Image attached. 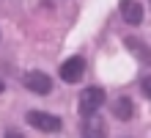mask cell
<instances>
[{"mask_svg": "<svg viewBox=\"0 0 151 138\" xmlns=\"http://www.w3.org/2000/svg\"><path fill=\"white\" fill-rule=\"evenodd\" d=\"M124 47H127L132 55H137L143 64L151 66V47H148V44H143L140 39H135V36H127V39H124Z\"/></svg>", "mask_w": 151, "mask_h": 138, "instance_id": "8992f818", "label": "cell"}, {"mask_svg": "<svg viewBox=\"0 0 151 138\" xmlns=\"http://www.w3.org/2000/svg\"><path fill=\"white\" fill-rule=\"evenodd\" d=\"M83 138H107V127L99 116H88L83 122Z\"/></svg>", "mask_w": 151, "mask_h": 138, "instance_id": "52a82bcc", "label": "cell"}, {"mask_svg": "<svg viewBox=\"0 0 151 138\" xmlns=\"http://www.w3.org/2000/svg\"><path fill=\"white\" fill-rule=\"evenodd\" d=\"M28 124L41 130V133H60V127H63L55 113H44V110H30L28 113Z\"/></svg>", "mask_w": 151, "mask_h": 138, "instance_id": "3957f363", "label": "cell"}, {"mask_svg": "<svg viewBox=\"0 0 151 138\" xmlns=\"http://www.w3.org/2000/svg\"><path fill=\"white\" fill-rule=\"evenodd\" d=\"M118 11L124 17V22H129V25H140L143 22V3H137V0H121Z\"/></svg>", "mask_w": 151, "mask_h": 138, "instance_id": "5b68a950", "label": "cell"}, {"mask_svg": "<svg viewBox=\"0 0 151 138\" xmlns=\"http://www.w3.org/2000/svg\"><path fill=\"white\" fill-rule=\"evenodd\" d=\"M6 138H25V135L17 133V130H6Z\"/></svg>", "mask_w": 151, "mask_h": 138, "instance_id": "30bf717a", "label": "cell"}, {"mask_svg": "<svg viewBox=\"0 0 151 138\" xmlns=\"http://www.w3.org/2000/svg\"><path fill=\"white\" fill-rule=\"evenodd\" d=\"M132 113H135V105H132V99H129V97H121V99H115V102H113V116H115V119H121V122H129Z\"/></svg>", "mask_w": 151, "mask_h": 138, "instance_id": "ba28073f", "label": "cell"}, {"mask_svg": "<svg viewBox=\"0 0 151 138\" xmlns=\"http://www.w3.org/2000/svg\"><path fill=\"white\" fill-rule=\"evenodd\" d=\"M83 75H85V61L80 55H72L69 61L60 64V80L63 83H80Z\"/></svg>", "mask_w": 151, "mask_h": 138, "instance_id": "277c9868", "label": "cell"}, {"mask_svg": "<svg viewBox=\"0 0 151 138\" xmlns=\"http://www.w3.org/2000/svg\"><path fill=\"white\" fill-rule=\"evenodd\" d=\"M3 88H6V83H3V80H0V94H3Z\"/></svg>", "mask_w": 151, "mask_h": 138, "instance_id": "8fae6325", "label": "cell"}, {"mask_svg": "<svg viewBox=\"0 0 151 138\" xmlns=\"http://www.w3.org/2000/svg\"><path fill=\"white\" fill-rule=\"evenodd\" d=\"M22 83H25V88H28V91H33V94H39V97H47L50 91H52V77L47 75V72H39V69L25 72V75H22Z\"/></svg>", "mask_w": 151, "mask_h": 138, "instance_id": "7a4b0ae2", "label": "cell"}, {"mask_svg": "<svg viewBox=\"0 0 151 138\" xmlns=\"http://www.w3.org/2000/svg\"><path fill=\"white\" fill-rule=\"evenodd\" d=\"M140 91H143L146 99H151V75H146L143 80H140Z\"/></svg>", "mask_w": 151, "mask_h": 138, "instance_id": "9c48e42d", "label": "cell"}, {"mask_svg": "<svg viewBox=\"0 0 151 138\" xmlns=\"http://www.w3.org/2000/svg\"><path fill=\"white\" fill-rule=\"evenodd\" d=\"M102 105H104V88H99V86L83 88V94H80V113H83V119L96 116V110Z\"/></svg>", "mask_w": 151, "mask_h": 138, "instance_id": "6da1fadb", "label": "cell"}]
</instances>
